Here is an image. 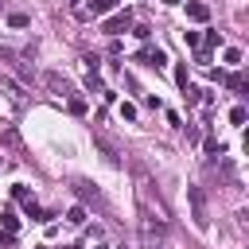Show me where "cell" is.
<instances>
[{"instance_id":"3957f363","label":"cell","mask_w":249,"mask_h":249,"mask_svg":"<svg viewBox=\"0 0 249 249\" xmlns=\"http://www.w3.org/2000/svg\"><path fill=\"white\" fill-rule=\"evenodd\" d=\"M43 82H47L54 93H62V97H70V93H74V86H70L62 74H54V70H47V74H43Z\"/></svg>"},{"instance_id":"ffe728a7","label":"cell","mask_w":249,"mask_h":249,"mask_svg":"<svg viewBox=\"0 0 249 249\" xmlns=\"http://www.w3.org/2000/svg\"><path fill=\"white\" fill-rule=\"evenodd\" d=\"M93 249H109V245H93Z\"/></svg>"},{"instance_id":"ba28073f","label":"cell","mask_w":249,"mask_h":249,"mask_svg":"<svg viewBox=\"0 0 249 249\" xmlns=\"http://www.w3.org/2000/svg\"><path fill=\"white\" fill-rule=\"evenodd\" d=\"M183 97H187V105H198V101H202V89H195V86L187 82V86H183Z\"/></svg>"},{"instance_id":"277c9868","label":"cell","mask_w":249,"mask_h":249,"mask_svg":"<svg viewBox=\"0 0 249 249\" xmlns=\"http://www.w3.org/2000/svg\"><path fill=\"white\" fill-rule=\"evenodd\" d=\"M140 62H148V66L160 70V66H167V54H163L160 47H144V51H140Z\"/></svg>"},{"instance_id":"9c48e42d","label":"cell","mask_w":249,"mask_h":249,"mask_svg":"<svg viewBox=\"0 0 249 249\" xmlns=\"http://www.w3.org/2000/svg\"><path fill=\"white\" fill-rule=\"evenodd\" d=\"M23 206H27V218H31V222H47V214H43V210H39V206H35L31 198H27Z\"/></svg>"},{"instance_id":"7402d4cb","label":"cell","mask_w":249,"mask_h":249,"mask_svg":"<svg viewBox=\"0 0 249 249\" xmlns=\"http://www.w3.org/2000/svg\"><path fill=\"white\" fill-rule=\"evenodd\" d=\"M0 171H4V160H0Z\"/></svg>"},{"instance_id":"2e32d148","label":"cell","mask_w":249,"mask_h":249,"mask_svg":"<svg viewBox=\"0 0 249 249\" xmlns=\"http://www.w3.org/2000/svg\"><path fill=\"white\" fill-rule=\"evenodd\" d=\"M183 43L187 47H198V31H183Z\"/></svg>"},{"instance_id":"8992f818","label":"cell","mask_w":249,"mask_h":249,"mask_svg":"<svg viewBox=\"0 0 249 249\" xmlns=\"http://www.w3.org/2000/svg\"><path fill=\"white\" fill-rule=\"evenodd\" d=\"M0 222H4V233H16V230H19V218H16V210H12V206L0 214Z\"/></svg>"},{"instance_id":"9a60e30c","label":"cell","mask_w":249,"mask_h":249,"mask_svg":"<svg viewBox=\"0 0 249 249\" xmlns=\"http://www.w3.org/2000/svg\"><path fill=\"white\" fill-rule=\"evenodd\" d=\"M206 152H210V156H222V140L210 136V140H206Z\"/></svg>"},{"instance_id":"30bf717a","label":"cell","mask_w":249,"mask_h":249,"mask_svg":"<svg viewBox=\"0 0 249 249\" xmlns=\"http://www.w3.org/2000/svg\"><path fill=\"white\" fill-rule=\"evenodd\" d=\"M66 222L82 226V222H86V210H82V206H70V210H66Z\"/></svg>"},{"instance_id":"6da1fadb","label":"cell","mask_w":249,"mask_h":249,"mask_svg":"<svg viewBox=\"0 0 249 249\" xmlns=\"http://www.w3.org/2000/svg\"><path fill=\"white\" fill-rule=\"evenodd\" d=\"M187 198H191V218H195V226L206 230V226H210V214H206V198H202V191H198V187H187Z\"/></svg>"},{"instance_id":"5bb4252c","label":"cell","mask_w":249,"mask_h":249,"mask_svg":"<svg viewBox=\"0 0 249 249\" xmlns=\"http://www.w3.org/2000/svg\"><path fill=\"white\" fill-rule=\"evenodd\" d=\"M226 62H230V66H241V51L230 47V51H226Z\"/></svg>"},{"instance_id":"44dd1931","label":"cell","mask_w":249,"mask_h":249,"mask_svg":"<svg viewBox=\"0 0 249 249\" xmlns=\"http://www.w3.org/2000/svg\"><path fill=\"white\" fill-rule=\"evenodd\" d=\"M163 4H179V0H163Z\"/></svg>"},{"instance_id":"ac0fdd59","label":"cell","mask_w":249,"mask_h":249,"mask_svg":"<svg viewBox=\"0 0 249 249\" xmlns=\"http://www.w3.org/2000/svg\"><path fill=\"white\" fill-rule=\"evenodd\" d=\"M4 144H8V148H19V136H16L12 128H8V132H4Z\"/></svg>"},{"instance_id":"8fae6325","label":"cell","mask_w":249,"mask_h":249,"mask_svg":"<svg viewBox=\"0 0 249 249\" xmlns=\"http://www.w3.org/2000/svg\"><path fill=\"white\" fill-rule=\"evenodd\" d=\"M8 23H12V27H27V23H31V19H27V16H23V12H12V16H8Z\"/></svg>"},{"instance_id":"d6986e66","label":"cell","mask_w":249,"mask_h":249,"mask_svg":"<svg viewBox=\"0 0 249 249\" xmlns=\"http://www.w3.org/2000/svg\"><path fill=\"white\" fill-rule=\"evenodd\" d=\"M12 195H16V198H19V202H27V198H31V191H27V187H23V183H19V187H16V191H12Z\"/></svg>"},{"instance_id":"e0dca14e","label":"cell","mask_w":249,"mask_h":249,"mask_svg":"<svg viewBox=\"0 0 249 249\" xmlns=\"http://www.w3.org/2000/svg\"><path fill=\"white\" fill-rule=\"evenodd\" d=\"M121 117H124V121H132V117H136V105H128V101H124V105H121Z\"/></svg>"},{"instance_id":"4fadbf2b","label":"cell","mask_w":249,"mask_h":249,"mask_svg":"<svg viewBox=\"0 0 249 249\" xmlns=\"http://www.w3.org/2000/svg\"><path fill=\"white\" fill-rule=\"evenodd\" d=\"M245 117H249V113H245L241 105H233V109H230V121H233V124H245Z\"/></svg>"},{"instance_id":"7a4b0ae2","label":"cell","mask_w":249,"mask_h":249,"mask_svg":"<svg viewBox=\"0 0 249 249\" xmlns=\"http://www.w3.org/2000/svg\"><path fill=\"white\" fill-rule=\"evenodd\" d=\"M128 23H132V12L124 8V12H117V16H109V19L101 23V31H105V35H121V31H128Z\"/></svg>"},{"instance_id":"52a82bcc","label":"cell","mask_w":249,"mask_h":249,"mask_svg":"<svg viewBox=\"0 0 249 249\" xmlns=\"http://www.w3.org/2000/svg\"><path fill=\"white\" fill-rule=\"evenodd\" d=\"M109 8H117V0H89V16H105Z\"/></svg>"},{"instance_id":"7c38bea8","label":"cell","mask_w":249,"mask_h":249,"mask_svg":"<svg viewBox=\"0 0 249 249\" xmlns=\"http://www.w3.org/2000/svg\"><path fill=\"white\" fill-rule=\"evenodd\" d=\"M0 86H4V89H8V93H12V97H23V89H19V86H16V82H12V78H0Z\"/></svg>"},{"instance_id":"5b68a950","label":"cell","mask_w":249,"mask_h":249,"mask_svg":"<svg viewBox=\"0 0 249 249\" xmlns=\"http://www.w3.org/2000/svg\"><path fill=\"white\" fill-rule=\"evenodd\" d=\"M187 16H191L195 23H206V19H210V8L198 4V0H191V4H187Z\"/></svg>"}]
</instances>
